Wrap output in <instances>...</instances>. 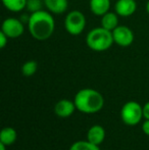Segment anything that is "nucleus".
Instances as JSON below:
<instances>
[{
	"label": "nucleus",
	"instance_id": "obj_6",
	"mask_svg": "<svg viewBox=\"0 0 149 150\" xmlns=\"http://www.w3.org/2000/svg\"><path fill=\"white\" fill-rule=\"evenodd\" d=\"M24 23L20 18H7L3 21L1 26V31L7 36L9 39H16L24 34L25 26Z\"/></svg>",
	"mask_w": 149,
	"mask_h": 150
},
{
	"label": "nucleus",
	"instance_id": "obj_5",
	"mask_svg": "<svg viewBox=\"0 0 149 150\" xmlns=\"http://www.w3.org/2000/svg\"><path fill=\"white\" fill-rule=\"evenodd\" d=\"M85 14L80 10H72L64 18V28L72 36H79L83 33L86 27Z\"/></svg>",
	"mask_w": 149,
	"mask_h": 150
},
{
	"label": "nucleus",
	"instance_id": "obj_21",
	"mask_svg": "<svg viewBox=\"0 0 149 150\" xmlns=\"http://www.w3.org/2000/svg\"><path fill=\"white\" fill-rule=\"evenodd\" d=\"M143 117L145 120H149V101L143 105Z\"/></svg>",
	"mask_w": 149,
	"mask_h": 150
},
{
	"label": "nucleus",
	"instance_id": "obj_10",
	"mask_svg": "<svg viewBox=\"0 0 149 150\" xmlns=\"http://www.w3.org/2000/svg\"><path fill=\"white\" fill-rule=\"evenodd\" d=\"M105 130L100 125H94L88 130L87 132V140L99 146L105 139Z\"/></svg>",
	"mask_w": 149,
	"mask_h": 150
},
{
	"label": "nucleus",
	"instance_id": "obj_20",
	"mask_svg": "<svg viewBox=\"0 0 149 150\" xmlns=\"http://www.w3.org/2000/svg\"><path fill=\"white\" fill-rule=\"evenodd\" d=\"M142 131L145 135L149 136V120H145L142 124Z\"/></svg>",
	"mask_w": 149,
	"mask_h": 150
},
{
	"label": "nucleus",
	"instance_id": "obj_3",
	"mask_svg": "<svg viewBox=\"0 0 149 150\" xmlns=\"http://www.w3.org/2000/svg\"><path fill=\"white\" fill-rule=\"evenodd\" d=\"M114 43L112 32L106 30L103 27L92 29L86 36V44L91 50L102 52L108 50Z\"/></svg>",
	"mask_w": 149,
	"mask_h": 150
},
{
	"label": "nucleus",
	"instance_id": "obj_15",
	"mask_svg": "<svg viewBox=\"0 0 149 150\" xmlns=\"http://www.w3.org/2000/svg\"><path fill=\"white\" fill-rule=\"evenodd\" d=\"M4 7L12 12H20L26 8L27 0H2Z\"/></svg>",
	"mask_w": 149,
	"mask_h": 150
},
{
	"label": "nucleus",
	"instance_id": "obj_23",
	"mask_svg": "<svg viewBox=\"0 0 149 150\" xmlns=\"http://www.w3.org/2000/svg\"><path fill=\"white\" fill-rule=\"evenodd\" d=\"M5 147H6V145H5V144H3V143L0 142V150H6V149H5Z\"/></svg>",
	"mask_w": 149,
	"mask_h": 150
},
{
	"label": "nucleus",
	"instance_id": "obj_16",
	"mask_svg": "<svg viewBox=\"0 0 149 150\" xmlns=\"http://www.w3.org/2000/svg\"><path fill=\"white\" fill-rule=\"evenodd\" d=\"M70 150H100L98 145H95L93 143L86 141H77L73 143L72 146L70 147Z\"/></svg>",
	"mask_w": 149,
	"mask_h": 150
},
{
	"label": "nucleus",
	"instance_id": "obj_9",
	"mask_svg": "<svg viewBox=\"0 0 149 150\" xmlns=\"http://www.w3.org/2000/svg\"><path fill=\"white\" fill-rule=\"evenodd\" d=\"M77 109L74 101L68 99H61L54 105V113L59 117H68Z\"/></svg>",
	"mask_w": 149,
	"mask_h": 150
},
{
	"label": "nucleus",
	"instance_id": "obj_12",
	"mask_svg": "<svg viewBox=\"0 0 149 150\" xmlns=\"http://www.w3.org/2000/svg\"><path fill=\"white\" fill-rule=\"evenodd\" d=\"M110 0H90L89 6L92 13L97 16H102L110 9Z\"/></svg>",
	"mask_w": 149,
	"mask_h": 150
},
{
	"label": "nucleus",
	"instance_id": "obj_4",
	"mask_svg": "<svg viewBox=\"0 0 149 150\" xmlns=\"http://www.w3.org/2000/svg\"><path fill=\"white\" fill-rule=\"evenodd\" d=\"M143 117V106L137 101H128L121 109V119L128 126H136Z\"/></svg>",
	"mask_w": 149,
	"mask_h": 150
},
{
	"label": "nucleus",
	"instance_id": "obj_14",
	"mask_svg": "<svg viewBox=\"0 0 149 150\" xmlns=\"http://www.w3.org/2000/svg\"><path fill=\"white\" fill-rule=\"evenodd\" d=\"M18 139V133L11 127H5L0 133V142L5 144L6 146L12 145Z\"/></svg>",
	"mask_w": 149,
	"mask_h": 150
},
{
	"label": "nucleus",
	"instance_id": "obj_22",
	"mask_svg": "<svg viewBox=\"0 0 149 150\" xmlns=\"http://www.w3.org/2000/svg\"><path fill=\"white\" fill-rule=\"evenodd\" d=\"M20 21H22L23 23H26L27 25H28V23H29V21H30V16L29 14H23L22 16H20Z\"/></svg>",
	"mask_w": 149,
	"mask_h": 150
},
{
	"label": "nucleus",
	"instance_id": "obj_2",
	"mask_svg": "<svg viewBox=\"0 0 149 150\" xmlns=\"http://www.w3.org/2000/svg\"><path fill=\"white\" fill-rule=\"evenodd\" d=\"M74 102L79 111L93 115L103 108L104 98L100 92L91 88H84L75 95Z\"/></svg>",
	"mask_w": 149,
	"mask_h": 150
},
{
	"label": "nucleus",
	"instance_id": "obj_19",
	"mask_svg": "<svg viewBox=\"0 0 149 150\" xmlns=\"http://www.w3.org/2000/svg\"><path fill=\"white\" fill-rule=\"evenodd\" d=\"M8 39H9V38H8L7 36L3 33V32H2V31L0 32V48H2V49H3V48L7 45Z\"/></svg>",
	"mask_w": 149,
	"mask_h": 150
},
{
	"label": "nucleus",
	"instance_id": "obj_13",
	"mask_svg": "<svg viewBox=\"0 0 149 150\" xmlns=\"http://www.w3.org/2000/svg\"><path fill=\"white\" fill-rule=\"evenodd\" d=\"M119 26V14L117 12L108 11L101 16V27L109 31H113Z\"/></svg>",
	"mask_w": 149,
	"mask_h": 150
},
{
	"label": "nucleus",
	"instance_id": "obj_8",
	"mask_svg": "<svg viewBox=\"0 0 149 150\" xmlns=\"http://www.w3.org/2000/svg\"><path fill=\"white\" fill-rule=\"evenodd\" d=\"M137 9V2L136 0H117L115 2L114 10L119 16L128 18L135 13Z\"/></svg>",
	"mask_w": 149,
	"mask_h": 150
},
{
	"label": "nucleus",
	"instance_id": "obj_24",
	"mask_svg": "<svg viewBox=\"0 0 149 150\" xmlns=\"http://www.w3.org/2000/svg\"><path fill=\"white\" fill-rule=\"evenodd\" d=\"M146 11H147V13L149 14V0L147 1V3H146Z\"/></svg>",
	"mask_w": 149,
	"mask_h": 150
},
{
	"label": "nucleus",
	"instance_id": "obj_1",
	"mask_svg": "<svg viewBox=\"0 0 149 150\" xmlns=\"http://www.w3.org/2000/svg\"><path fill=\"white\" fill-rule=\"evenodd\" d=\"M28 30L31 36L38 41L49 39L55 30V22L51 12L42 9L31 13Z\"/></svg>",
	"mask_w": 149,
	"mask_h": 150
},
{
	"label": "nucleus",
	"instance_id": "obj_11",
	"mask_svg": "<svg viewBox=\"0 0 149 150\" xmlns=\"http://www.w3.org/2000/svg\"><path fill=\"white\" fill-rule=\"evenodd\" d=\"M44 6L51 13L61 14L68 7V0H44Z\"/></svg>",
	"mask_w": 149,
	"mask_h": 150
},
{
	"label": "nucleus",
	"instance_id": "obj_17",
	"mask_svg": "<svg viewBox=\"0 0 149 150\" xmlns=\"http://www.w3.org/2000/svg\"><path fill=\"white\" fill-rule=\"evenodd\" d=\"M38 69V63L35 60H28L22 65V74L25 77H31L35 75Z\"/></svg>",
	"mask_w": 149,
	"mask_h": 150
},
{
	"label": "nucleus",
	"instance_id": "obj_18",
	"mask_svg": "<svg viewBox=\"0 0 149 150\" xmlns=\"http://www.w3.org/2000/svg\"><path fill=\"white\" fill-rule=\"evenodd\" d=\"M44 5V0H27L26 8L29 12H37L39 10H42V7Z\"/></svg>",
	"mask_w": 149,
	"mask_h": 150
},
{
	"label": "nucleus",
	"instance_id": "obj_7",
	"mask_svg": "<svg viewBox=\"0 0 149 150\" xmlns=\"http://www.w3.org/2000/svg\"><path fill=\"white\" fill-rule=\"evenodd\" d=\"M113 41L121 47H128L134 42V33L129 27L119 25L112 31Z\"/></svg>",
	"mask_w": 149,
	"mask_h": 150
}]
</instances>
